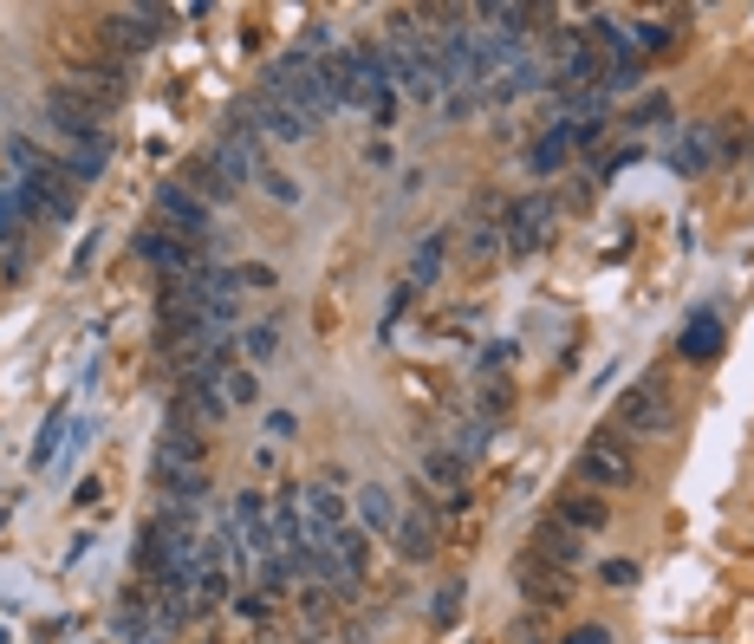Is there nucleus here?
I'll use <instances>...</instances> for the list:
<instances>
[{"mask_svg":"<svg viewBox=\"0 0 754 644\" xmlns=\"http://www.w3.org/2000/svg\"><path fill=\"white\" fill-rule=\"evenodd\" d=\"M638 124H670V98H664V91H651V98L631 111V130H638Z\"/></svg>","mask_w":754,"mask_h":644,"instance_id":"c9c22d12","label":"nucleus"},{"mask_svg":"<svg viewBox=\"0 0 754 644\" xmlns=\"http://www.w3.org/2000/svg\"><path fill=\"white\" fill-rule=\"evenodd\" d=\"M65 424H72V411H65V404H52V411H46V424H39V437H33V469H46V463H52V450H59Z\"/></svg>","mask_w":754,"mask_h":644,"instance_id":"a878e982","label":"nucleus"},{"mask_svg":"<svg viewBox=\"0 0 754 644\" xmlns=\"http://www.w3.org/2000/svg\"><path fill=\"white\" fill-rule=\"evenodd\" d=\"M293 430H299V417H293V411H273V417H267V437H280V443H286Z\"/></svg>","mask_w":754,"mask_h":644,"instance_id":"79ce46f5","label":"nucleus"},{"mask_svg":"<svg viewBox=\"0 0 754 644\" xmlns=\"http://www.w3.org/2000/svg\"><path fill=\"white\" fill-rule=\"evenodd\" d=\"M723 345H729V326H723V313H690L683 319V332H677V352L690 358V365H710V358H723Z\"/></svg>","mask_w":754,"mask_h":644,"instance_id":"ddd939ff","label":"nucleus"},{"mask_svg":"<svg viewBox=\"0 0 754 644\" xmlns=\"http://www.w3.org/2000/svg\"><path fill=\"white\" fill-rule=\"evenodd\" d=\"M553 515H560L566 528H579L586 541L612 528V502H605V495H592V489H566V495L553 502Z\"/></svg>","mask_w":754,"mask_h":644,"instance_id":"2eb2a0df","label":"nucleus"},{"mask_svg":"<svg viewBox=\"0 0 754 644\" xmlns=\"http://www.w3.org/2000/svg\"><path fill=\"white\" fill-rule=\"evenodd\" d=\"M560 644H612V632H605V626H573Z\"/></svg>","mask_w":754,"mask_h":644,"instance_id":"a19ab883","label":"nucleus"},{"mask_svg":"<svg viewBox=\"0 0 754 644\" xmlns=\"http://www.w3.org/2000/svg\"><path fill=\"white\" fill-rule=\"evenodd\" d=\"M267 613H273V599H267V593H247V599H241V619H267Z\"/></svg>","mask_w":754,"mask_h":644,"instance_id":"c03bdc74","label":"nucleus"},{"mask_svg":"<svg viewBox=\"0 0 754 644\" xmlns=\"http://www.w3.org/2000/svg\"><path fill=\"white\" fill-rule=\"evenodd\" d=\"M156 482H163V508H176V515H195L215 495L202 469H156Z\"/></svg>","mask_w":754,"mask_h":644,"instance_id":"a211bd4d","label":"nucleus"},{"mask_svg":"<svg viewBox=\"0 0 754 644\" xmlns=\"http://www.w3.org/2000/svg\"><path fill=\"white\" fill-rule=\"evenodd\" d=\"M221 397H228V411H247V404H260V378H254V365H234V371L221 378Z\"/></svg>","mask_w":754,"mask_h":644,"instance_id":"cd10ccee","label":"nucleus"},{"mask_svg":"<svg viewBox=\"0 0 754 644\" xmlns=\"http://www.w3.org/2000/svg\"><path fill=\"white\" fill-rule=\"evenodd\" d=\"M228 417V397H221V384H202V378H189V384H176L169 391V417L163 424H182V430H215Z\"/></svg>","mask_w":754,"mask_h":644,"instance_id":"9d476101","label":"nucleus"},{"mask_svg":"<svg viewBox=\"0 0 754 644\" xmlns=\"http://www.w3.org/2000/svg\"><path fill=\"white\" fill-rule=\"evenodd\" d=\"M566 163H573V124L560 117V124H553V130L527 150V169H534V176H560Z\"/></svg>","mask_w":754,"mask_h":644,"instance_id":"aec40b11","label":"nucleus"},{"mask_svg":"<svg viewBox=\"0 0 754 644\" xmlns=\"http://www.w3.org/2000/svg\"><path fill=\"white\" fill-rule=\"evenodd\" d=\"M547 228H553V202L547 195H514L508 209H501V248L508 254H534L540 241H547Z\"/></svg>","mask_w":754,"mask_h":644,"instance_id":"1a4fd4ad","label":"nucleus"},{"mask_svg":"<svg viewBox=\"0 0 754 644\" xmlns=\"http://www.w3.org/2000/svg\"><path fill=\"white\" fill-rule=\"evenodd\" d=\"M117 644H163L150 613H117Z\"/></svg>","mask_w":754,"mask_h":644,"instance_id":"473e14b6","label":"nucleus"},{"mask_svg":"<svg viewBox=\"0 0 754 644\" xmlns=\"http://www.w3.org/2000/svg\"><path fill=\"white\" fill-rule=\"evenodd\" d=\"M599 580H605V586H638V560H605Z\"/></svg>","mask_w":754,"mask_h":644,"instance_id":"4c0bfd02","label":"nucleus"},{"mask_svg":"<svg viewBox=\"0 0 754 644\" xmlns=\"http://www.w3.org/2000/svg\"><path fill=\"white\" fill-rule=\"evenodd\" d=\"M488 437H495V424H488V417H482V424H462V430H456V437H449V450H456V456H462V463H475V456H482V450H488Z\"/></svg>","mask_w":754,"mask_h":644,"instance_id":"2f4dec72","label":"nucleus"},{"mask_svg":"<svg viewBox=\"0 0 754 644\" xmlns=\"http://www.w3.org/2000/svg\"><path fill=\"white\" fill-rule=\"evenodd\" d=\"M234 117H247L260 137H273V143H306L312 137V124L293 111V104H280V98H267V91H254V98H234Z\"/></svg>","mask_w":754,"mask_h":644,"instance_id":"6e6552de","label":"nucleus"},{"mask_svg":"<svg viewBox=\"0 0 754 644\" xmlns=\"http://www.w3.org/2000/svg\"><path fill=\"white\" fill-rule=\"evenodd\" d=\"M710 156H716V124H697V130L670 150V163H677V169H710Z\"/></svg>","mask_w":754,"mask_h":644,"instance_id":"b1692460","label":"nucleus"},{"mask_svg":"<svg viewBox=\"0 0 754 644\" xmlns=\"http://www.w3.org/2000/svg\"><path fill=\"white\" fill-rule=\"evenodd\" d=\"M150 267H156V280H189V274H208L215 261L189 241V235H176V228H163V222H150V228H137V241H130Z\"/></svg>","mask_w":754,"mask_h":644,"instance_id":"39448f33","label":"nucleus"},{"mask_svg":"<svg viewBox=\"0 0 754 644\" xmlns=\"http://www.w3.org/2000/svg\"><path fill=\"white\" fill-rule=\"evenodd\" d=\"M39 117H46V130L59 137V150H111V137H104V117H111V111H98L91 98H78V91H65V85L46 91Z\"/></svg>","mask_w":754,"mask_h":644,"instance_id":"f257e3e1","label":"nucleus"},{"mask_svg":"<svg viewBox=\"0 0 754 644\" xmlns=\"http://www.w3.org/2000/svg\"><path fill=\"white\" fill-rule=\"evenodd\" d=\"M625 33H631L638 59H644V52H664V46L677 39V26H670V20H638V26H625Z\"/></svg>","mask_w":754,"mask_h":644,"instance_id":"c85d7f7f","label":"nucleus"},{"mask_svg":"<svg viewBox=\"0 0 754 644\" xmlns=\"http://www.w3.org/2000/svg\"><path fill=\"white\" fill-rule=\"evenodd\" d=\"M462 599H469L462 586H443V593H436V606H430V626H436V632H449V626L462 619Z\"/></svg>","mask_w":754,"mask_h":644,"instance_id":"72a5a7b5","label":"nucleus"},{"mask_svg":"<svg viewBox=\"0 0 754 644\" xmlns=\"http://www.w3.org/2000/svg\"><path fill=\"white\" fill-rule=\"evenodd\" d=\"M423 482H430V489H443V495H462L469 463H462L449 443H430V450H423Z\"/></svg>","mask_w":754,"mask_h":644,"instance_id":"412c9836","label":"nucleus"},{"mask_svg":"<svg viewBox=\"0 0 754 644\" xmlns=\"http://www.w3.org/2000/svg\"><path fill=\"white\" fill-rule=\"evenodd\" d=\"M618 430H631V437H670L677 430V397H670V384L651 371V378H638L631 391H625V404H618Z\"/></svg>","mask_w":754,"mask_h":644,"instance_id":"423d86ee","label":"nucleus"},{"mask_svg":"<svg viewBox=\"0 0 754 644\" xmlns=\"http://www.w3.org/2000/svg\"><path fill=\"white\" fill-rule=\"evenodd\" d=\"M586 534L579 528H566L560 515H540L534 521V560H547V567H560V573H579L586 567Z\"/></svg>","mask_w":754,"mask_h":644,"instance_id":"f8f14e48","label":"nucleus"},{"mask_svg":"<svg viewBox=\"0 0 754 644\" xmlns=\"http://www.w3.org/2000/svg\"><path fill=\"white\" fill-rule=\"evenodd\" d=\"M176 182H182V189H189V195H202V202H208V209H228V202H234V195H241V189H234V182H228V176H221V163H215V156H208V150H195V156H189V163H182V176H176Z\"/></svg>","mask_w":754,"mask_h":644,"instance_id":"4468645a","label":"nucleus"},{"mask_svg":"<svg viewBox=\"0 0 754 644\" xmlns=\"http://www.w3.org/2000/svg\"><path fill=\"white\" fill-rule=\"evenodd\" d=\"M156 215H163V228H176V235H189L195 248H208V228H215V209H208L202 195H189L182 182H163V189H156Z\"/></svg>","mask_w":754,"mask_h":644,"instance_id":"9b49d317","label":"nucleus"},{"mask_svg":"<svg viewBox=\"0 0 754 644\" xmlns=\"http://www.w3.org/2000/svg\"><path fill=\"white\" fill-rule=\"evenodd\" d=\"M260 287H273V267L267 261H241L234 267V293H260Z\"/></svg>","mask_w":754,"mask_h":644,"instance_id":"f704fd0d","label":"nucleus"},{"mask_svg":"<svg viewBox=\"0 0 754 644\" xmlns=\"http://www.w3.org/2000/svg\"><path fill=\"white\" fill-rule=\"evenodd\" d=\"M202 456H208V443H202V430H182V424H163V437H156V469H202Z\"/></svg>","mask_w":754,"mask_h":644,"instance_id":"f3484780","label":"nucleus"},{"mask_svg":"<svg viewBox=\"0 0 754 644\" xmlns=\"http://www.w3.org/2000/svg\"><path fill=\"white\" fill-rule=\"evenodd\" d=\"M534 85H547V72H540L534 59H514V65L495 78V91H488V98H521V91H534Z\"/></svg>","mask_w":754,"mask_h":644,"instance_id":"393cba45","label":"nucleus"},{"mask_svg":"<svg viewBox=\"0 0 754 644\" xmlns=\"http://www.w3.org/2000/svg\"><path fill=\"white\" fill-rule=\"evenodd\" d=\"M72 502H78V508H98V502H104V482H98V476H85V482L72 489Z\"/></svg>","mask_w":754,"mask_h":644,"instance_id":"ea45409f","label":"nucleus"},{"mask_svg":"<svg viewBox=\"0 0 754 644\" xmlns=\"http://www.w3.org/2000/svg\"><path fill=\"white\" fill-rule=\"evenodd\" d=\"M631 482H638V463H631L625 430H599V437L579 450V489H592V495H618V489H631Z\"/></svg>","mask_w":754,"mask_h":644,"instance_id":"7ed1b4c3","label":"nucleus"},{"mask_svg":"<svg viewBox=\"0 0 754 644\" xmlns=\"http://www.w3.org/2000/svg\"><path fill=\"white\" fill-rule=\"evenodd\" d=\"M391 541H397L404 560H430V554H436V515H430V508H423V515H397Z\"/></svg>","mask_w":754,"mask_h":644,"instance_id":"4be33fe9","label":"nucleus"},{"mask_svg":"<svg viewBox=\"0 0 754 644\" xmlns=\"http://www.w3.org/2000/svg\"><path fill=\"white\" fill-rule=\"evenodd\" d=\"M495 248H501V228H495V222H475V228H469V254L482 261V254H495Z\"/></svg>","mask_w":754,"mask_h":644,"instance_id":"e433bc0d","label":"nucleus"},{"mask_svg":"<svg viewBox=\"0 0 754 644\" xmlns=\"http://www.w3.org/2000/svg\"><path fill=\"white\" fill-rule=\"evenodd\" d=\"M254 182H260V189H267V195H273L280 209H299V182H293L286 169H273V156L260 163V176H254Z\"/></svg>","mask_w":754,"mask_h":644,"instance_id":"c756f323","label":"nucleus"},{"mask_svg":"<svg viewBox=\"0 0 754 644\" xmlns=\"http://www.w3.org/2000/svg\"><path fill=\"white\" fill-rule=\"evenodd\" d=\"M332 554H338V567L358 580V573H365V560H371V534H365L358 521H345V528L332 534Z\"/></svg>","mask_w":754,"mask_h":644,"instance_id":"5701e85b","label":"nucleus"},{"mask_svg":"<svg viewBox=\"0 0 754 644\" xmlns=\"http://www.w3.org/2000/svg\"><path fill=\"white\" fill-rule=\"evenodd\" d=\"M482 404H488V417H501V411H508V384H501V378H495V384H488V391H482Z\"/></svg>","mask_w":754,"mask_h":644,"instance_id":"37998d69","label":"nucleus"},{"mask_svg":"<svg viewBox=\"0 0 754 644\" xmlns=\"http://www.w3.org/2000/svg\"><path fill=\"white\" fill-rule=\"evenodd\" d=\"M482 98H488V91H475V85H469V91H449V98H443V111H449V117H469Z\"/></svg>","mask_w":754,"mask_h":644,"instance_id":"58836bf2","label":"nucleus"},{"mask_svg":"<svg viewBox=\"0 0 754 644\" xmlns=\"http://www.w3.org/2000/svg\"><path fill=\"white\" fill-rule=\"evenodd\" d=\"M169 26H176L169 7H111V13L98 20V39H104L111 59H137V52H150Z\"/></svg>","mask_w":754,"mask_h":644,"instance_id":"f03ea898","label":"nucleus"},{"mask_svg":"<svg viewBox=\"0 0 754 644\" xmlns=\"http://www.w3.org/2000/svg\"><path fill=\"white\" fill-rule=\"evenodd\" d=\"M436 274H443V235L417 241V254H410V287H436Z\"/></svg>","mask_w":754,"mask_h":644,"instance_id":"bb28decb","label":"nucleus"},{"mask_svg":"<svg viewBox=\"0 0 754 644\" xmlns=\"http://www.w3.org/2000/svg\"><path fill=\"white\" fill-rule=\"evenodd\" d=\"M234 345H241V358H247V365H260V358H273V352H280V326H247Z\"/></svg>","mask_w":754,"mask_h":644,"instance_id":"7c9ffc66","label":"nucleus"},{"mask_svg":"<svg viewBox=\"0 0 754 644\" xmlns=\"http://www.w3.org/2000/svg\"><path fill=\"white\" fill-rule=\"evenodd\" d=\"M65 91H78V98H91L98 111H117L124 104V91H130V59H111V52H85V59H72L65 65V78H59Z\"/></svg>","mask_w":754,"mask_h":644,"instance_id":"20e7f679","label":"nucleus"},{"mask_svg":"<svg viewBox=\"0 0 754 644\" xmlns=\"http://www.w3.org/2000/svg\"><path fill=\"white\" fill-rule=\"evenodd\" d=\"M352 515H358L365 534H391V528H397V495H391L384 482H365V489L352 495Z\"/></svg>","mask_w":754,"mask_h":644,"instance_id":"6ab92c4d","label":"nucleus"},{"mask_svg":"<svg viewBox=\"0 0 754 644\" xmlns=\"http://www.w3.org/2000/svg\"><path fill=\"white\" fill-rule=\"evenodd\" d=\"M521 593L534 599V606H566L573 599V573H560V567H547V560H521Z\"/></svg>","mask_w":754,"mask_h":644,"instance_id":"dca6fc26","label":"nucleus"},{"mask_svg":"<svg viewBox=\"0 0 754 644\" xmlns=\"http://www.w3.org/2000/svg\"><path fill=\"white\" fill-rule=\"evenodd\" d=\"M7 176H26V182H39L52 195H78V182L65 176V156L46 150L33 130H7Z\"/></svg>","mask_w":754,"mask_h":644,"instance_id":"0eeeda50","label":"nucleus"}]
</instances>
